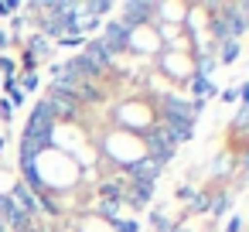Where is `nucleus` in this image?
Here are the masks:
<instances>
[{
    "mask_svg": "<svg viewBox=\"0 0 249 232\" xmlns=\"http://www.w3.org/2000/svg\"><path fill=\"white\" fill-rule=\"evenodd\" d=\"M11 113H14V106H11L7 99H0V116H4V120H11Z\"/></svg>",
    "mask_w": 249,
    "mask_h": 232,
    "instance_id": "23",
    "label": "nucleus"
},
{
    "mask_svg": "<svg viewBox=\"0 0 249 232\" xmlns=\"http://www.w3.org/2000/svg\"><path fill=\"white\" fill-rule=\"evenodd\" d=\"M113 229H116V232H140V225H137L133 218H116Z\"/></svg>",
    "mask_w": 249,
    "mask_h": 232,
    "instance_id": "17",
    "label": "nucleus"
},
{
    "mask_svg": "<svg viewBox=\"0 0 249 232\" xmlns=\"http://www.w3.org/2000/svg\"><path fill=\"white\" fill-rule=\"evenodd\" d=\"M208 212H212L215 218H222V215L229 212V198H225V195H218V198H212V205H208Z\"/></svg>",
    "mask_w": 249,
    "mask_h": 232,
    "instance_id": "15",
    "label": "nucleus"
},
{
    "mask_svg": "<svg viewBox=\"0 0 249 232\" xmlns=\"http://www.w3.org/2000/svg\"><path fill=\"white\" fill-rule=\"evenodd\" d=\"M235 99H239L235 89H225V92H222V103H235Z\"/></svg>",
    "mask_w": 249,
    "mask_h": 232,
    "instance_id": "25",
    "label": "nucleus"
},
{
    "mask_svg": "<svg viewBox=\"0 0 249 232\" xmlns=\"http://www.w3.org/2000/svg\"><path fill=\"white\" fill-rule=\"evenodd\" d=\"M21 86H24L28 92H31V89H38V75H35V72H28V75L21 79Z\"/></svg>",
    "mask_w": 249,
    "mask_h": 232,
    "instance_id": "20",
    "label": "nucleus"
},
{
    "mask_svg": "<svg viewBox=\"0 0 249 232\" xmlns=\"http://www.w3.org/2000/svg\"><path fill=\"white\" fill-rule=\"evenodd\" d=\"M0 150H4V133H0Z\"/></svg>",
    "mask_w": 249,
    "mask_h": 232,
    "instance_id": "28",
    "label": "nucleus"
},
{
    "mask_svg": "<svg viewBox=\"0 0 249 232\" xmlns=\"http://www.w3.org/2000/svg\"><path fill=\"white\" fill-rule=\"evenodd\" d=\"M222 21H225V31H229L232 41H239V35H246V21H242V14H239V4L222 7Z\"/></svg>",
    "mask_w": 249,
    "mask_h": 232,
    "instance_id": "7",
    "label": "nucleus"
},
{
    "mask_svg": "<svg viewBox=\"0 0 249 232\" xmlns=\"http://www.w3.org/2000/svg\"><path fill=\"white\" fill-rule=\"evenodd\" d=\"M239 229H242V218H239V215H232V218L225 222V232H239Z\"/></svg>",
    "mask_w": 249,
    "mask_h": 232,
    "instance_id": "21",
    "label": "nucleus"
},
{
    "mask_svg": "<svg viewBox=\"0 0 249 232\" xmlns=\"http://www.w3.org/2000/svg\"><path fill=\"white\" fill-rule=\"evenodd\" d=\"M79 45H86L82 35H75V38H58V48H79Z\"/></svg>",
    "mask_w": 249,
    "mask_h": 232,
    "instance_id": "18",
    "label": "nucleus"
},
{
    "mask_svg": "<svg viewBox=\"0 0 249 232\" xmlns=\"http://www.w3.org/2000/svg\"><path fill=\"white\" fill-rule=\"evenodd\" d=\"M116 208H120L116 201H99V208H96V212H99L103 218H109V222H116V218H120V215H116Z\"/></svg>",
    "mask_w": 249,
    "mask_h": 232,
    "instance_id": "16",
    "label": "nucleus"
},
{
    "mask_svg": "<svg viewBox=\"0 0 249 232\" xmlns=\"http://www.w3.org/2000/svg\"><path fill=\"white\" fill-rule=\"evenodd\" d=\"M52 55V41L45 38V35H35L31 41H28V58L31 62H41V58H48Z\"/></svg>",
    "mask_w": 249,
    "mask_h": 232,
    "instance_id": "9",
    "label": "nucleus"
},
{
    "mask_svg": "<svg viewBox=\"0 0 249 232\" xmlns=\"http://www.w3.org/2000/svg\"><path fill=\"white\" fill-rule=\"evenodd\" d=\"M191 92H195V103H201V96H212L215 89H212V82H208L205 75H195V79H191Z\"/></svg>",
    "mask_w": 249,
    "mask_h": 232,
    "instance_id": "13",
    "label": "nucleus"
},
{
    "mask_svg": "<svg viewBox=\"0 0 249 232\" xmlns=\"http://www.w3.org/2000/svg\"><path fill=\"white\" fill-rule=\"evenodd\" d=\"M239 14H242V21H246V31H249V0H246V4H239Z\"/></svg>",
    "mask_w": 249,
    "mask_h": 232,
    "instance_id": "24",
    "label": "nucleus"
},
{
    "mask_svg": "<svg viewBox=\"0 0 249 232\" xmlns=\"http://www.w3.org/2000/svg\"><path fill=\"white\" fill-rule=\"evenodd\" d=\"M21 11V4H14V0H0V14H14Z\"/></svg>",
    "mask_w": 249,
    "mask_h": 232,
    "instance_id": "19",
    "label": "nucleus"
},
{
    "mask_svg": "<svg viewBox=\"0 0 249 232\" xmlns=\"http://www.w3.org/2000/svg\"><path fill=\"white\" fill-rule=\"evenodd\" d=\"M99 41H103V48H106L109 55H120V52H126V45H130V31H126L120 21H109Z\"/></svg>",
    "mask_w": 249,
    "mask_h": 232,
    "instance_id": "2",
    "label": "nucleus"
},
{
    "mask_svg": "<svg viewBox=\"0 0 249 232\" xmlns=\"http://www.w3.org/2000/svg\"><path fill=\"white\" fill-rule=\"evenodd\" d=\"M99 195H103V201H123V181H106L103 188H99Z\"/></svg>",
    "mask_w": 249,
    "mask_h": 232,
    "instance_id": "10",
    "label": "nucleus"
},
{
    "mask_svg": "<svg viewBox=\"0 0 249 232\" xmlns=\"http://www.w3.org/2000/svg\"><path fill=\"white\" fill-rule=\"evenodd\" d=\"M150 14H154V4H140V0H130V4H123V18H120V24H123L126 31H133V28L143 24Z\"/></svg>",
    "mask_w": 249,
    "mask_h": 232,
    "instance_id": "4",
    "label": "nucleus"
},
{
    "mask_svg": "<svg viewBox=\"0 0 249 232\" xmlns=\"http://www.w3.org/2000/svg\"><path fill=\"white\" fill-rule=\"evenodd\" d=\"M82 48H86L82 55H86L99 72H109V69H113V55L103 48V41H99V38H86V45H82Z\"/></svg>",
    "mask_w": 249,
    "mask_h": 232,
    "instance_id": "5",
    "label": "nucleus"
},
{
    "mask_svg": "<svg viewBox=\"0 0 249 232\" xmlns=\"http://www.w3.org/2000/svg\"><path fill=\"white\" fill-rule=\"evenodd\" d=\"M164 116H171V120H184V123H195V106L191 103H184V99H164Z\"/></svg>",
    "mask_w": 249,
    "mask_h": 232,
    "instance_id": "8",
    "label": "nucleus"
},
{
    "mask_svg": "<svg viewBox=\"0 0 249 232\" xmlns=\"http://www.w3.org/2000/svg\"><path fill=\"white\" fill-rule=\"evenodd\" d=\"M208 205H212V198H208V195H195V198H191V205H188V212H191V215H201V212H208Z\"/></svg>",
    "mask_w": 249,
    "mask_h": 232,
    "instance_id": "14",
    "label": "nucleus"
},
{
    "mask_svg": "<svg viewBox=\"0 0 249 232\" xmlns=\"http://www.w3.org/2000/svg\"><path fill=\"white\" fill-rule=\"evenodd\" d=\"M126 171L133 174V181H140V184H154V181H157V174H160V164H157V161H150V157L143 154V157L130 161V164H126Z\"/></svg>",
    "mask_w": 249,
    "mask_h": 232,
    "instance_id": "3",
    "label": "nucleus"
},
{
    "mask_svg": "<svg viewBox=\"0 0 249 232\" xmlns=\"http://www.w3.org/2000/svg\"><path fill=\"white\" fill-rule=\"evenodd\" d=\"M154 225H157V229H160V232H171V225H167V218H164V215H160V212H157V215H154Z\"/></svg>",
    "mask_w": 249,
    "mask_h": 232,
    "instance_id": "22",
    "label": "nucleus"
},
{
    "mask_svg": "<svg viewBox=\"0 0 249 232\" xmlns=\"http://www.w3.org/2000/svg\"><path fill=\"white\" fill-rule=\"evenodd\" d=\"M11 198H14V205H18L24 215H38V195H35L24 181H18V184L11 188Z\"/></svg>",
    "mask_w": 249,
    "mask_h": 232,
    "instance_id": "6",
    "label": "nucleus"
},
{
    "mask_svg": "<svg viewBox=\"0 0 249 232\" xmlns=\"http://www.w3.org/2000/svg\"><path fill=\"white\" fill-rule=\"evenodd\" d=\"M109 11H113L109 0H89V4H82V14L86 18H96V21H99V14H109Z\"/></svg>",
    "mask_w": 249,
    "mask_h": 232,
    "instance_id": "11",
    "label": "nucleus"
},
{
    "mask_svg": "<svg viewBox=\"0 0 249 232\" xmlns=\"http://www.w3.org/2000/svg\"><path fill=\"white\" fill-rule=\"evenodd\" d=\"M7 45H11V38H7V31H0V52H4Z\"/></svg>",
    "mask_w": 249,
    "mask_h": 232,
    "instance_id": "27",
    "label": "nucleus"
},
{
    "mask_svg": "<svg viewBox=\"0 0 249 232\" xmlns=\"http://www.w3.org/2000/svg\"><path fill=\"white\" fill-rule=\"evenodd\" d=\"M239 99H242V106H249V82L239 89Z\"/></svg>",
    "mask_w": 249,
    "mask_h": 232,
    "instance_id": "26",
    "label": "nucleus"
},
{
    "mask_svg": "<svg viewBox=\"0 0 249 232\" xmlns=\"http://www.w3.org/2000/svg\"><path fill=\"white\" fill-rule=\"evenodd\" d=\"M242 164H246V167H249V154H246V161H242Z\"/></svg>",
    "mask_w": 249,
    "mask_h": 232,
    "instance_id": "29",
    "label": "nucleus"
},
{
    "mask_svg": "<svg viewBox=\"0 0 249 232\" xmlns=\"http://www.w3.org/2000/svg\"><path fill=\"white\" fill-rule=\"evenodd\" d=\"M235 58H239V41H232V38H229V41H222V48H218V62L232 65Z\"/></svg>",
    "mask_w": 249,
    "mask_h": 232,
    "instance_id": "12",
    "label": "nucleus"
},
{
    "mask_svg": "<svg viewBox=\"0 0 249 232\" xmlns=\"http://www.w3.org/2000/svg\"><path fill=\"white\" fill-rule=\"evenodd\" d=\"M147 150H150L147 157H150V161H157V164L164 167V164L174 157V150H178V147L164 137V130H160V126H150V130H147Z\"/></svg>",
    "mask_w": 249,
    "mask_h": 232,
    "instance_id": "1",
    "label": "nucleus"
}]
</instances>
